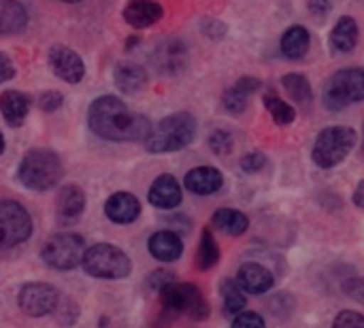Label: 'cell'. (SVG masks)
<instances>
[{
    "label": "cell",
    "instance_id": "obj_1",
    "mask_svg": "<svg viewBox=\"0 0 364 328\" xmlns=\"http://www.w3.org/2000/svg\"><path fill=\"white\" fill-rule=\"evenodd\" d=\"M87 126L96 137L113 143H143L154 128L147 115L130 111L128 105L113 94L98 96L90 105Z\"/></svg>",
    "mask_w": 364,
    "mask_h": 328
},
{
    "label": "cell",
    "instance_id": "obj_2",
    "mask_svg": "<svg viewBox=\"0 0 364 328\" xmlns=\"http://www.w3.org/2000/svg\"><path fill=\"white\" fill-rule=\"evenodd\" d=\"M196 130H198V124L192 113H186V111L171 113L151 128L149 137L143 141L145 152L149 154L181 152L188 145H192V141L196 139Z\"/></svg>",
    "mask_w": 364,
    "mask_h": 328
},
{
    "label": "cell",
    "instance_id": "obj_3",
    "mask_svg": "<svg viewBox=\"0 0 364 328\" xmlns=\"http://www.w3.org/2000/svg\"><path fill=\"white\" fill-rule=\"evenodd\" d=\"M64 177V164L53 149L34 147L28 149L17 166V179L32 192H47L55 188Z\"/></svg>",
    "mask_w": 364,
    "mask_h": 328
},
{
    "label": "cell",
    "instance_id": "obj_4",
    "mask_svg": "<svg viewBox=\"0 0 364 328\" xmlns=\"http://www.w3.org/2000/svg\"><path fill=\"white\" fill-rule=\"evenodd\" d=\"M83 271L96 280H124L132 271V263L124 250L111 243H96L85 250Z\"/></svg>",
    "mask_w": 364,
    "mask_h": 328
},
{
    "label": "cell",
    "instance_id": "obj_5",
    "mask_svg": "<svg viewBox=\"0 0 364 328\" xmlns=\"http://www.w3.org/2000/svg\"><path fill=\"white\" fill-rule=\"evenodd\" d=\"M358 137L356 130L350 126H331L324 128L311 149V160L316 162V166L320 169H335L337 164H341L350 152L354 149Z\"/></svg>",
    "mask_w": 364,
    "mask_h": 328
},
{
    "label": "cell",
    "instance_id": "obj_6",
    "mask_svg": "<svg viewBox=\"0 0 364 328\" xmlns=\"http://www.w3.org/2000/svg\"><path fill=\"white\" fill-rule=\"evenodd\" d=\"M364 100V68H341L324 85L322 102L328 111H343Z\"/></svg>",
    "mask_w": 364,
    "mask_h": 328
},
{
    "label": "cell",
    "instance_id": "obj_7",
    "mask_svg": "<svg viewBox=\"0 0 364 328\" xmlns=\"http://www.w3.org/2000/svg\"><path fill=\"white\" fill-rule=\"evenodd\" d=\"M166 314H188L192 320L203 322L209 318L211 307L196 284H166L158 290Z\"/></svg>",
    "mask_w": 364,
    "mask_h": 328
},
{
    "label": "cell",
    "instance_id": "obj_8",
    "mask_svg": "<svg viewBox=\"0 0 364 328\" xmlns=\"http://www.w3.org/2000/svg\"><path fill=\"white\" fill-rule=\"evenodd\" d=\"M85 241L77 233H58L47 239L41 250L43 263L53 271H70L83 263L85 256Z\"/></svg>",
    "mask_w": 364,
    "mask_h": 328
},
{
    "label": "cell",
    "instance_id": "obj_9",
    "mask_svg": "<svg viewBox=\"0 0 364 328\" xmlns=\"http://www.w3.org/2000/svg\"><path fill=\"white\" fill-rule=\"evenodd\" d=\"M34 222L30 211L11 199L0 201V250H13L26 243L32 235Z\"/></svg>",
    "mask_w": 364,
    "mask_h": 328
},
{
    "label": "cell",
    "instance_id": "obj_10",
    "mask_svg": "<svg viewBox=\"0 0 364 328\" xmlns=\"http://www.w3.org/2000/svg\"><path fill=\"white\" fill-rule=\"evenodd\" d=\"M190 49L181 38H164L149 53V66L162 77H177L188 68Z\"/></svg>",
    "mask_w": 364,
    "mask_h": 328
},
{
    "label": "cell",
    "instance_id": "obj_11",
    "mask_svg": "<svg viewBox=\"0 0 364 328\" xmlns=\"http://www.w3.org/2000/svg\"><path fill=\"white\" fill-rule=\"evenodd\" d=\"M60 301V292L55 286L47 282H30L23 284L17 295L19 310L30 318H45L55 312Z\"/></svg>",
    "mask_w": 364,
    "mask_h": 328
},
{
    "label": "cell",
    "instance_id": "obj_12",
    "mask_svg": "<svg viewBox=\"0 0 364 328\" xmlns=\"http://www.w3.org/2000/svg\"><path fill=\"white\" fill-rule=\"evenodd\" d=\"M49 66L58 79L64 83H79L85 77V62L83 58L64 45H53L49 49Z\"/></svg>",
    "mask_w": 364,
    "mask_h": 328
},
{
    "label": "cell",
    "instance_id": "obj_13",
    "mask_svg": "<svg viewBox=\"0 0 364 328\" xmlns=\"http://www.w3.org/2000/svg\"><path fill=\"white\" fill-rule=\"evenodd\" d=\"M235 282L239 284V288H241L245 295L262 297V295H267V292L275 286V275H273V271H269L264 265L250 260V263H243V265L239 267Z\"/></svg>",
    "mask_w": 364,
    "mask_h": 328
},
{
    "label": "cell",
    "instance_id": "obj_14",
    "mask_svg": "<svg viewBox=\"0 0 364 328\" xmlns=\"http://www.w3.org/2000/svg\"><path fill=\"white\" fill-rule=\"evenodd\" d=\"M147 201H149V205L156 207V209L171 211V209L179 207L181 201H183L181 184L177 181V177H173V175H168V173L158 175V177L154 179V184L149 186Z\"/></svg>",
    "mask_w": 364,
    "mask_h": 328
},
{
    "label": "cell",
    "instance_id": "obj_15",
    "mask_svg": "<svg viewBox=\"0 0 364 328\" xmlns=\"http://www.w3.org/2000/svg\"><path fill=\"white\" fill-rule=\"evenodd\" d=\"M85 211V192L77 184H66L58 192L55 203V218L62 226L79 222V218Z\"/></svg>",
    "mask_w": 364,
    "mask_h": 328
},
{
    "label": "cell",
    "instance_id": "obj_16",
    "mask_svg": "<svg viewBox=\"0 0 364 328\" xmlns=\"http://www.w3.org/2000/svg\"><path fill=\"white\" fill-rule=\"evenodd\" d=\"M105 216L119 226L132 224L141 216V201L130 192H115L105 203Z\"/></svg>",
    "mask_w": 364,
    "mask_h": 328
},
{
    "label": "cell",
    "instance_id": "obj_17",
    "mask_svg": "<svg viewBox=\"0 0 364 328\" xmlns=\"http://www.w3.org/2000/svg\"><path fill=\"white\" fill-rule=\"evenodd\" d=\"M124 21L134 30H145L164 17V9L158 0H130L122 11Z\"/></svg>",
    "mask_w": 364,
    "mask_h": 328
},
{
    "label": "cell",
    "instance_id": "obj_18",
    "mask_svg": "<svg viewBox=\"0 0 364 328\" xmlns=\"http://www.w3.org/2000/svg\"><path fill=\"white\" fill-rule=\"evenodd\" d=\"M183 186L188 192H192L196 196H211L222 190L224 175L215 166H194L186 173Z\"/></svg>",
    "mask_w": 364,
    "mask_h": 328
},
{
    "label": "cell",
    "instance_id": "obj_19",
    "mask_svg": "<svg viewBox=\"0 0 364 328\" xmlns=\"http://www.w3.org/2000/svg\"><path fill=\"white\" fill-rule=\"evenodd\" d=\"M147 252L158 263H175L183 254L181 235H177L175 231H168V228L158 231L147 239Z\"/></svg>",
    "mask_w": 364,
    "mask_h": 328
},
{
    "label": "cell",
    "instance_id": "obj_20",
    "mask_svg": "<svg viewBox=\"0 0 364 328\" xmlns=\"http://www.w3.org/2000/svg\"><path fill=\"white\" fill-rule=\"evenodd\" d=\"M30 96L19 92V90H4L0 94V113L4 117V122L13 128L21 126L30 113Z\"/></svg>",
    "mask_w": 364,
    "mask_h": 328
},
{
    "label": "cell",
    "instance_id": "obj_21",
    "mask_svg": "<svg viewBox=\"0 0 364 328\" xmlns=\"http://www.w3.org/2000/svg\"><path fill=\"white\" fill-rule=\"evenodd\" d=\"M356 45H358V23L354 17L343 15L331 30L328 47L335 55H346V53L354 51Z\"/></svg>",
    "mask_w": 364,
    "mask_h": 328
},
{
    "label": "cell",
    "instance_id": "obj_22",
    "mask_svg": "<svg viewBox=\"0 0 364 328\" xmlns=\"http://www.w3.org/2000/svg\"><path fill=\"white\" fill-rule=\"evenodd\" d=\"M113 83L124 94H136L147 85V70L130 60H124L113 70Z\"/></svg>",
    "mask_w": 364,
    "mask_h": 328
},
{
    "label": "cell",
    "instance_id": "obj_23",
    "mask_svg": "<svg viewBox=\"0 0 364 328\" xmlns=\"http://www.w3.org/2000/svg\"><path fill=\"white\" fill-rule=\"evenodd\" d=\"M28 26V9L19 0H0V36L23 32Z\"/></svg>",
    "mask_w": 364,
    "mask_h": 328
},
{
    "label": "cell",
    "instance_id": "obj_24",
    "mask_svg": "<svg viewBox=\"0 0 364 328\" xmlns=\"http://www.w3.org/2000/svg\"><path fill=\"white\" fill-rule=\"evenodd\" d=\"M211 226L228 237H241L250 228V218L239 209L222 207L211 216Z\"/></svg>",
    "mask_w": 364,
    "mask_h": 328
},
{
    "label": "cell",
    "instance_id": "obj_25",
    "mask_svg": "<svg viewBox=\"0 0 364 328\" xmlns=\"http://www.w3.org/2000/svg\"><path fill=\"white\" fill-rule=\"evenodd\" d=\"M279 47L288 60H303L311 47V34L305 26H290L282 34Z\"/></svg>",
    "mask_w": 364,
    "mask_h": 328
},
{
    "label": "cell",
    "instance_id": "obj_26",
    "mask_svg": "<svg viewBox=\"0 0 364 328\" xmlns=\"http://www.w3.org/2000/svg\"><path fill=\"white\" fill-rule=\"evenodd\" d=\"M220 263V245L211 233V228H203L200 233V243H198V254H196V267L198 271H211Z\"/></svg>",
    "mask_w": 364,
    "mask_h": 328
},
{
    "label": "cell",
    "instance_id": "obj_27",
    "mask_svg": "<svg viewBox=\"0 0 364 328\" xmlns=\"http://www.w3.org/2000/svg\"><path fill=\"white\" fill-rule=\"evenodd\" d=\"M220 295H222V301H224V314L226 316H237V314L245 312L247 297H245V292L239 288V284L235 280H230V277L222 280Z\"/></svg>",
    "mask_w": 364,
    "mask_h": 328
},
{
    "label": "cell",
    "instance_id": "obj_28",
    "mask_svg": "<svg viewBox=\"0 0 364 328\" xmlns=\"http://www.w3.org/2000/svg\"><path fill=\"white\" fill-rule=\"evenodd\" d=\"M282 83H284L286 92L290 94V98H292L294 102L307 107V105L314 100V90H311V83H309V79H307L305 75H301V73H290V75H286V77L282 79Z\"/></svg>",
    "mask_w": 364,
    "mask_h": 328
},
{
    "label": "cell",
    "instance_id": "obj_29",
    "mask_svg": "<svg viewBox=\"0 0 364 328\" xmlns=\"http://www.w3.org/2000/svg\"><path fill=\"white\" fill-rule=\"evenodd\" d=\"M262 102H264L267 111L271 113V117H273V122H275L277 126H290V124L296 120V111H294V107H292V105H288L286 100H282L279 96H275V94H267Z\"/></svg>",
    "mask_w": 364,
    "mask_h": 328
},
{
    "label": "cell",
    "instance_id": "obj_30",
    "mask_svg": "<svg viewBox=\"0 0 364 328\" xmlns=\"http://www.w3.org/2000/svg\"><path fill=\"white\" fill-rule=\"evenodd\" d=\"M247 94H243L239 88H228L224 94H222V107L230 113V115H241L245 109H247Z\"/></svg>",
    "mask_w": 364,
    "mask_h": 328
},
{
    "label": "cell",
    "instance_id": "obj_31",
    "mask_svg": "<svg viewBox=\"0 0 364 328\" xmlns=\"http://www.w3.org/2000/svg\"><path fill=\"white\" fill-rule=\"evenodd\" d=\"M209 149L215 154V156H228L232 154L235 149V139L228 130H213L209 134Z\"/></svg>",
    "mask_w": 364,
    "mask_h": 328
},
{
    "label": "cell",
    "instance_id": "obj_32",
    "mask_svg": "<svg viewBox=\"0 0 364 328\" xmlns=\"http://www.w3.org/2000/svg\"><path fill=\"white\" fill-rule=\"evenodd\" d=\"M331 328H364V314L352 312V310L339 312Z\"/></svg>",
    "mask_w": 364,
    "mask_h": 328
},
{
    "label": "cell",
    "instance_id": "obj_33",
    "mask_svg": "<svg viewBox=\"0 0 364 328\" xmlns=\"http://www.w3.org/2000/svg\"><path fill=\"white\" fill-rule=\"evenodd\" d=\"M55 314H58V320L62 324L73 327L77 322V318H79V307L70 299H60L58 301V307H55Z\"/></svg>",
    "mask_w": 364,
    "mask_h": 328
},
{
    "label": "cell",
    "instance_id": "obj_34",
    "mask_svg": "<svg viewBox=\"0 0 364 328\" xmlns=\"http://www.w3.org/2000/svg\"><path fill=\"white\" fill-rule=\"evenodd\" d=\"M230 328H267V322L258 312H247L245 310V312L235 316Z\"/></svg>",
    "mask_w": 364,
    "mask_h": 328
},
{
    "label": "cell",
    "instance_id": "obj_35",
    "mask_svg": "<svg viewBox=\"0 0 364 328\" xmlns=\"http://www.w3.org/2000/svg\"><path fill=\"white\" fill-rule=\"evenodd\" d=\"M200 32L211 38V41H222L228 34V26L220 19H203L200 21Z\"/></svg>",
    "mask_w": 364,
    "mask_h": 328
},
{
    "label": "cell",
    "instance_id": "obj_36",
    "mask_svg": "<svg viewBox=\"0 0 364 328\" xmlns=\"http://www.w3.org/2000/svg\"><path fill=\"white\" fill-rule=\"evenodd\" d=\"M341 288L348 299L364 305V277H350L341 284Z\"/></svg>",
    "mask_w": 364,
    "mask_h": 328
},
{
    "label": "cell",
    "instance_id": "obj_37",
    "mask_svg": "<svg viewBox=\"0 0 364 328\" xmlns=\"http://www.w3.org/2000/svg\"><path fill=\"white\" fill-rule=\"evenodd\" d=\"M239 166H241L243 173H258V171H262L267 166V156L260 154V152H250V154H245L241 158Z\"/></svg>",
    "mask_w": 364,
    "mask_h": 328
},
{
    "label": "cell",
    "instance_id": "obj_38",
    "mask_svg": "<svg viewBox=\"0 0 364 328\" xmlns=\"http://www.w3.org/2000/svg\"><path fill=\"white\" fill-rule=\"evenodd\" d=\"M62 105H64V96H62L60 92H45V94L38 96V107H41V111H45V113H53V111H58Z\"/></svg>",
    "mask_w": 364,
    "mask_h": 328
},
{
    "label": "cell",
    "instance_id": "obj_39",
    "mask_svg": "<svg viewBox=\"0 0 364 328\" xmlns=\"http://www.w3.org/2000/svg\"><path fill=\"white\" fill-rule=\"evenodd\" d=\"M173 282H175V273L173 271H166V269H156L147 277V286L151 290H160V288H164L166 284H173Z\"/></svg>",
    "mask_w": 364,
    "mask_h": 328
},
{
    "label": "cell",
    "instance_id": "obj_40",
    "mask_svg": "<svg viewBox=\"0 0 364 328\" xmlns=\"http://www.w3.org/2000/svg\"><path fill=\"white\" fill-rule=\"evenodd\" d=\"M307 9L316 19H326L333 13V0H307Z\"/></svg>",
    "mask_w": 364,
    "mask_h": 328
},
{
    "label": "cell",
    "instance_id": "obj_41",
    "mask_svg": "<svg viewBox=\"0 0 364 328\" xmlns=\"http://www.w3.org/2000/svg\"><path fill=\"white\" fill-rule=\"evenodd\" d=\"M164 222L168 224V231H175L177 235H183L192 228V222L186 216H171V218H164Z\"/></svg>",
    "mask_w": 364,
    "mask_h": 328
},
{
    "label": "cell",
    "instance_id": "obj_42",
    "mask_svg": "<svg viewBox=\"0 0 364 328\" xmlns=\"http://www.w3.org/2000/svg\"><path fill=\"white\" fill-rule=\"evenodd\" d=\"M13 77H15V64H13V60L6 53L0 51V83L11 81Z\"/></svg>",
    "mask_w": 364,
    "mask_h": 328
},
{
    "label": "cell",
    "instance_id": "obj_43",
    "mask_svg": "<svg viewBox=\"0 0 364 328\" xmlns=\"http://www.w3.org/2000/svg\"><path fill=\"white\" fill-rule=\"evenodd\" d=\"M260 79H256V77H241L237 83H235V88H239L243 94H247V96H252L254 92H258L260 90Z\"/></svg>",
    "mask_w": 364,
    "mask_h": 328
},
{
    "label": "cell",
    "instance_id": "obj_44",
    "mask_svg": "<svg viewBox=\"0 0 364 328\" xmlns=\"http://www.w3.org/2000/svg\"><path fill=\"white\" fill-rule=\"evenodd\" d=\"M354 205L358 207V209H364V179L356 186V190H354Z\"/></svg>",
    "mask_w": 364,
    "mask_h": 328
},
{
    "label": "cell",
    "instance_id": "obj_45",
    "mask_svg": "<svg viewBox=\"0 0 364 328\" xmlns=\"http://www.w3.org/2000/svg\"><path fill=\"white\" fill-rule=\"evenodd\" d=\"M139 43H141V38L132 34V36H128V43H126V49H132V47H134V45H139Z\"/></svg>",
    "mask_w": 364,
    "mask_h": 328
},
{
    "label": "cell",
    "instance_id": "obj_46",
    "mask_svg": "<svg viewBox=\"0 0 364 328\" xmlns=\"http://www.w3.org/2000/svg\"><path fill=\"white\" fill-rule=\"evenodd\" d=\"M4 154V134H2V130H0V156Z\"/></svg>",
    "mask_w": 364,
    "mask_h": 328
},
{
    "label": "cell",
    "instance_id": "obj_47",
    "mask_svg": "<svg viewBox=\"0 0 364 328\" xmlns=\"http://www.w3.org/2000/svg\"><path fill=\"white\" fill-rule=\"evenodd\" d=\"M60 2H66V4H79V2H83V0H60Z\"/></svg>",
    "mask_w": 364,
    "mask_h": 328
},
{
    "label": "cell",
    "instance_id": "obj_48",
    "mask_svg": "<svg viewBox=\"0 0 364 328\" xmlns=\"http://www.w3.org/2000/svg\"><path fill=\"white\" fill-rule=\"evenodd\" d=\"M363 149H364V141H363Z\"/></svg>",
    "mask_w": 364,
    "mask_h": 328
}]
</instances>
